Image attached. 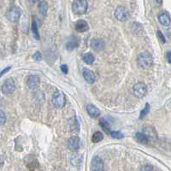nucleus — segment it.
<instances>
[{
    "instance_id": "f257e3e1",
    "label": "nucleus",
    "mask_w": 171,
    "mask_h": 171,
    "mask_svg": "<svg viewBox=\"0 0 171 171\" xmlns=\"http://www.w3.org/2000/svg\"><path fill=\"white\" fill-rule=\"evenodd\" d=\"M138 65L139 68L143 69H150L153 63V58L152 54L148 51H144L139 53L137 58Z\"/></svg>"
},
{
    "instance_id": "f03ea898",
    "label": "nucleus",
    "mask_w": 171,
    "mask_h": 171,
    "mask_svg": "<svg viewBox=\"0 0 171 171\" xmlns=\"http://www.w3.org/2000/svg\"><path fill=\"white\" fill-rule=\"evenodd\" d=\"M88 4L87 0H75L72 4V11L76 15H83L88 11Z\"/></svg>"
},
{
    "instance_id": "7ed1b4c3",
    "label": "nucleus",
    "mask_w": 171,
    "mask_h": 171,
    "mask_svg": "<svg viewBox=\"0 0 171 171\" xmlns=\"http://www.w3.org/2000/svg\"><path fill=\"white\" fill-rule=\"evenodd\" d=\"M52 103L58 108H63L66 105V98L64 93L61 91H56L52 97Z\"/></svg>"
},
{
    "instance_id": "20e7f679",
    "label": "nucleus",
    "mask_w": 171,
    "mask_h": 171,
    "mask_svg": "<svg viewBox=\"0 0 171 171\" xmlns=\"http://www.w3.org/2000/svg\"><path fill=\"white\" fill-rule=\"evenodd\" d=\"M130 13L129 11L122 6H119L116 9L115 11V17L119 21V22H126L129 19Z\"/></svg>"
},
{
    "instance_id": "39448f33",
    "label": "nucleus",
    "mask_w": 171,
    "mask_h": 171,
    "mask_svg": "<svg viewBox=\"0 0 171 171\" xmlns=\"http://www.w3.org/2000/svg\"><path fill=\"white\" fill-rule=\"evenodd\" d=\"M147 92V87L145 83L143 82H138L134 86L133 88V92L134 95L137 98H142L146 94Z\"/></svg>"
},
{
    "instance_id": "423d86ee",
    "label": "nucleus",
    "mask_w": 171,
    "mask_h": 171,
    "mask_svg": "<svg viewBox=\"0 0 171 171\" xmlns=\"http://www.w3.org/2000/svg\"><path fill=\"white\" fill-rule=\"evenodd\" d=\"M15 89V80L12 78H9L5 81L2 86V92L4 94H11Z\"/></svg>"
},
{
    "instance_id": "0eeeda50",
    "label": "nucleus",
    "mask_w": 171,
    "mask_h": 171,
    "mask_svg": "<svg viewBox=\"0 0 171 171\" xmlns=\"http://www.w3.org/2000/svg\"><path fill=\"white\" fill-rule=\"evenodd\" d=\"M80 146H81L80 139L77 136H72L68 139V147L73 152H76L77 151H79Z\"/></svg>"
},
{
    "instance_id": "6e6552de",
    "label": "nucleus",
    "mask_w": 171,
    "mask_h": 171,
    "mask_svg": "<svg viewBox=\"0 0 171 171\" xmlns=\"http://www.w3.org/2000/svg\"><path fill=\"white\" fill-rule=\"evenodd\" d=\"M21 15H22V10L20 8H12L8 11L7 18L11 22H16L21 17Z\"/></svg>"
},
{
    "instance_id": "1a4fd4ad",
    "label": "nucleus",
    "mask_w": 171,
    "mask_h": 171,
    "mask_svg": "<svg viewBox=\"0 0 171 171\" xmlns=\"http://www.w3.org/2000/svg\"><path fill=\"white\" fill-rule=\"evenodd\" d=\"M104 169H105V167H104V162L102 159L98 156L93 157L91 162V170L101 171Z\"/></svg>"
},
{
    "instance_id": "9d476101",
    "label": "nucleus",
    "mask_w": 171,
    "mask_h": 171,
    "mask_svg": "<svg viewBox=\"0 0 171 171\" xmlns=\"http://www.w3.org/2000/svg\"><path fill=\"white\" fill-rule=\"evenodd\" d=\"M27 84H28V87L32 89V90H35L37 88L40 87V77L38 75H29V77L28 78V81H27Z\"/></svg>"
},
{
    "instance_id": "9b49d317",
    "label": "nucleus",
    "mask_w": 171,
    "mask_h": 171,
    "mask_svg": "<svg viewBox=\"0 0 171 171\" xmlns=\"http://www.w3.org/2000/svg\"><path fill=\"white\" fill-rule=\"evenodd\" d=\"M82 75H83V77L85 80L89 84H92L94 83L95 80H96V75H95L92 70L88 69H83V72H82Z\"/></svg>"
},
{
    "instance_id": "f8f14e48",
    "label": "nucleus",
    "mask_w": 171,
    "mask_h": 171,
    "mask_svg": "<svg viewBox=\"0 0 171 171\" xmlns=\"http://www.w3.org/2000/svg\"><path fill=\"white\" fill-rule=\"evenodd\" d=\"M80 45V40L76 36H71L68 40L67 44H66V48L69 51H73L75 48H77Z\"/></svg>"
},
{
    "instance_id": "ddd939ff",
    "label": "nucleus",
    "mask_w": 171,
    "mask_h": 171,
    "mask_svg": "<svg viewBox=\"0 0 171 171\" xmlns=\"http://www.w3.org/2000/svg\"><path fill=\"white\" fill-rule=\"evenodd\" d=\"M91 47L95 51H102L105 48V43L100 39H93L91 41Z\"/></svg>"
},
{
    "instance_id": "4468645a",
    "label": "nucleus",
    "mask_w": 171,
    "mask_h": 171,
    "mask_svg": "<svg viewBox=\"0 0 171 171\" xmlns=\"http://www.w3.org/2000/svg\"><path fill=\"white\" fill-rule=\"evenodd\" d=\"M89 29V26L88 23L85 20H78L75 23V30L79 33H84V32H87Z\"/></svg>"
},
{
    "instance_id": "2eb2a0df",
    "label": "nucleus",
    "mask_w": 171,
    "mask_h": 171,
    "mask_svg": "<svg viewBox=\"0 0 171 171\" xmlns=\"http://www.w3.org/2000/svg\"><path fill=\"white\" fill-rule=\"evenodd\" d=\"M87 111H88V115L92 118H97V117L100 116V110L93 105H88V106H87Z\"/></svg>"
},
{
    "instance_id": "dca6fc26",
    "label": "nucleus",
    "mask_w": 171,
    "mask_h": 171,
    "mask_svg": "<svg viewBox=\"0 0 171 171\" xmlns=\"http://www.w3.org/2000/svg\"><path fill=\"white\" fill-rule=\"evenodd\" d=\"M158 21L162 25L165 26V27H169L171 23L170 16L166 12H163L158 15Z\"/></svg>"
},
{
    "instance_id": "f3484780",
    "label": "nucleus",
    "mask_w": 171,
    "mask_h": 171,
    "mask_svg": "<svg viewBox=\"0 0 171 171\" xmlns=\"http://www.w3.org/2000/svg\"><path fill=\"white\" fill-rule=\"evenodd\" d=\"M83 161V157H82V155H80L79 153H75L71 156V159H70V162H71V164L73 166H80L81 163Z\"/></svg>"
},
{
    "instance_id": "a211bd4d",
    "label": "nucleus",
    "mask_w": 171,
    "mask_h": 171,
    "mask_svg": "<svg viewBox=\"0 0 171 171\" xmlns=\"http://www.w3.org/2000/svg\"><path fill=\"white\" fill-rule=\"evenodd\" d=\"M135 139L139 144H142V145H146L149 142V139L144 133H137L135 135Z\"/></svg>"
},
{
    "instance_id": "6ab92c4d",
    "label": "nucleus",
    "mask_w": 171,
    "mask_h": 171,
    "mask_svg": "<svg viewBox=\"0 0 171 171\" xmlns=\"http://www.w3.org/2000/svg\"><path fill=\"white\" fill-rule=\"evenodd\" d=\"M143 133L145 134V135L148 137V139H149V140H154V139H156V132H155V130L154 129H152V128H151L150 127H145L144 128V131H143Z\"/></svg>"
},
{
    "instance_id": "aec40b11",
    "label": "nucleus",
    "mask_w": 171,
    "mask_h": 171,
    "mask_svg": "<svg viewBox=\"0 0 171 171\" xmlns=\"http://www.w3.org/2000/svg\"><path fill=\"white\" fill-rule=\"evenodd\" d=\"M69 127L71 129V132H75V133H78L80 130V125L79 122L75 117H73L72 119L69 120Z\"/></svg>"
},
{
    "instance_id": "412c9836",
    "label": "nucleus",
    "mask_w": 171,
    "mask_h": 171,
    "mask_svg": "<svg viewBox=\"0 0 171 171\" xmlns=\"http://www.w3.org/2000/svg\"><path fill=\"white\" fill-rule=\"evenodd\" d=\"M99 123H100V126L102 127L103 129L105 130V131L107 133V134H110V123H109V122L106 118H102L100 122H99Z\"/></svg>"
},
{
    "instance_id": "4be33fe9",
    "label": "nucleus",
    "mask_w": 171,
    "mask_h": 171,
    "mask_svg": "<svg viewBox=\"0 0 171 171\" xmlns=\"http://www.w3.org/2000/svg\"><path fill=\"white\" fill-rule=\"evenodd\" d=\"M83 61L86 63H88V64H92V62H94V56L92 55V53L91 52H88V53H85L83 55Z\"/></svg>"
},
{
    "instance_id": "5701e85b",
    "label": "nucleus",
    "mask_w": 171,
    "mask_h": 171,
    "mask_svg": "<svg viewBox=\"0 0 171 171\" xmlns=\"http://www.w3.org/2000/svg\"><path fill=\"white\" fill-rule=\"evenodd\" d=\"M39 10H40V12L42 14V15H44V16L46 15L48 11V4L45 0L40 2V6H39Z\"/></svg>"
},
{
    "instance_id": "b1692460",
    "label": "nucleus",
    "mask_w": 171,
    "mask_h": 171,
    "mask_svg": "<svg viewBox=\"0 0 171 171\" xmlns=\"http://www.w3.org/2000/svg\"><path fill=\"white\" fill-rule=\"evenodd\" d=\"M32 33H33V36L35 40H40V34H39L38 26H37L36 21H34V20L32 22Z\"/></svg>"
},
{
    "instance_id": "393cba45",
    "label": "nucleus",
    "mask_w": 171,
    "mask_h": 171,
    "mask_svg": "<svg viewBox=\"0 0 171 171\" xmlns=\"http://www.w3.org/2000/svg\"><path fill=\"white\" fill-rule=\"evenodd\" d=\"M103 139H104V135L101 132H95L92 137V141L93 143H98V142L102 141Z\"/></svg>"
},
{
    "instance_id": "a878e982",
    "label": "nucleus",
    "mask_w": 171,
    "mask_h": 171,
    "mask_svg": "<svg viewBox=\"0 0 171 171\" xmlns=\"http://www.w3.org/2000/svg\"><path fill=\"white\" fill-rule=\"evenodd\" d=\"M150 109H151V107H150V105L148 103H146L145 107L143 108L141 111H140V114H139V119H143L144 117H146L150 112Z\"/></svg>"
},
{
    "instance_id": "bb28decb",
    "label": "nucleus",
    "mask_w": 171,
    "mask_h": 171,
    "mask_svg": "<svg viewBox=\"0 0 171 171\" xmlns=\"http://www.w3.org/2000/svg\"><path fill=\"white\" fill-rule=\"evenodd\" d=\"M109 135L114 139H122L124 137V135L120 131H111Z\"/></svg>"
},
{
    "instance_id": "cd10ccee",
    "label": "nucleus",
    "mask_w": 171,
    "mask_h": 171,
    "mask_svg": "<svg viewBox=\"0 0 171 171\" xmlns=\"http://www.w3.org/2000/svg\"><path fill=\"white\" fill-rule=\"evenodd\" d=\"M1 117H0V121H1V125H4L5 122H6V121H7V117H6V115H5V113L3 111V110H1Z\"/></svg>"
},
{
    "instance_id": "c85d7f7f",
    "label": "nucleus",
    "mask_w": 171,
    "mask_h": 171,
    "mask_svg": "<svg viewBox=\"0 0 171 171\" xmlns=\"http://www.w3.org/2000/svg\"><path fill=\"white\" fill-rule=\"evenodd\" d=\"M156 35H157L158 39L160 40V41L162 42V43H165V42H166L165 37L164 36V34L162 33V32H160V31H157V32H156Z\"/></svg>"
},
{
    "instance_id": "c756f323",
    "label": "nucleus",
    "mask_w": 171,
    "mask_h": 171,
    "mask_svg": "<svg viewBox=\"0 0 171 171\" xmlns=\"http://www.w3.org/2000/svg\"><path fill=\"white\" fill-rule=\"evenodd\" d=\"M33 58L34 60H36V61H40L41 59H42V56H41V53H40V51H37L35 52L33 56Z\"/></svg>"
},
{
    "instance_id": "7c9ffc66",
    "label": "nucleus",
    "mask_w": 171,
    "mask_h": 171,
    "mask_svg": "<svg viewBox=\"0 0 171 171\" xmlns=\"http://www.w3.org/2000/svg\"><path fill=\"white\" fill-rule=\"evenodd\" d=\"M153 167L152 165H150V164H145V165H143L141 168H140V170H152Z\"/></svg>"
},
{
    "instance_id": "2f4dec72",
    "label": "nucleus",
    "mask_w": 171,
    "mask_h": 171,
    "mask_svg": "<svg viewBox=\"0 0 171 171\" xmlns=\"http://www.w3.org/2000/svg\"><path fill=\"white\" fill-rule=\"evenodd\" d=\"M61 70H62L64 74H68V71H69L68 66L66 65V64H62V65H61Z\"/></svg>"
},
{
    "instance_id": "473e14b6",
    "label": "nucleus",
    "mask_w": 171,
    "mask_h": 171,
    "mask_svg": "<svg viewBox=\"0 0 171 171\" xmlns=\"http://www.w3.org/2000/svg\"><path fill=\"white\" fill-rule=\"evenodd\" d=\"M10 69H11V67H7V68H5V69H4V70H3V71L1 72V76H3L4 73H7L8 71L10 70Z\"/></svg>"
},
{
    "instance_id": "72a5a7b5",
    "label": "nucleus",
    "mask_w": 171,
    "mask_h": 171,
    "mask_svg": "<svg viewBox=\"0 0 171 171\" xmlns=\"http://www.w3.org/2000/svg\"><path fill=\"white\" fill-rule=\"evenodd\" d=\"M167 59H168V62H170L171 63V51L167 52Z\"/></svg>"
},
{
    "instance_id": "f704fd0d",
    "label": "nucleus",
    "mask_w": 171,
    "mask_h": 171,
    "mask_svg": "<svg viewBox=\"0 0 171 171\" xmlns=\"http://www.w3.org/2000/svg\"><path fill=\"white\" fill-rule=\"evenodd\" d=\"M168 34H169V37L171 39V29H169L168 31Z\"/></svg>"
},
{
    "instance_id": "c9c22d12",
    "label": "nucleus",
    "mask_w": 171,
    "mask_h": 171,
    "mask_svg": "<svg viewBox=\"0 0 171 171\" xmlns=\"http://www.w3.org/2000/svg\"><path fill=\"white\" fill-rule=\"evenodd\" d=\"M156 2H157V3H158V4H161L163 0H156Z\"/></svg>"
},
{
    "instance_id": "e433bc0d",
    "label": "nucleus",
    "mask_w": 171,
    "mask_h": 171,
    "mask_svg": "<svg viewBox=\"0 0 171 171\" xmlns=\"http://www.w3.org/2000/svg\"><path fill=\"white\" fill-rule=\"evenodd\" d=\"M31 1H32V2H34V3H35V2H38L39 0H31Z\"/></svg>"
}]
</instances>
